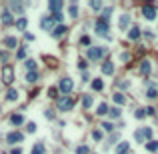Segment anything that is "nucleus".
I'll return each mask as SVG.
<instances>
[{"mask_svg": "<svg viewBox=\"0 0 158 154\" xmlns=\"http://www.w3.org/2000/svg\"><path fill=\"white\" fill-rule=\"evenodd\" d=\"M10 154H22V148H12V152Z\"/></svg>", "mask_w": 158, "mask_h": 154, "instance_id": "obj_52", "label": "nucleus"}, {"mask_svg": "<svg viewBox=\"0 0 158 154\" xmlns=\"http://www.w3.org/2000/svg\"><path fill=\"white\" fill-rule=\"evenodd\" d=\"M90 8L92 10H100L102 8V2H100V0H92V2H90Z\"/></svg>", "mask_w": 158, "mask_h": 154, "instance_id": "obj_34", "label": "nucleus"}, {"mask_svg": "<svg viewBox=\"0 0 158 154\" xmlns=\"http://www.w3.org/2000/svg\"><path fill=\"white\" fill-rule=\"evenodd\" d=\"M30 154H44V142H38V144H34Z\"/></svg>", "mask_w": 158, "mask_h": 154, "instance_id": "obj_26", "label": "nucleus"}, {"mask_svg": "<svg viewBox=\"0 0 158 154\" xmlns=\"http://www.w3.org/2000/svg\"><path fill=\"white\" fill-rule=\"evenodd\" d=\"M128 38H130V40H138V38H140V28H138V26H132V28H130Z\"/></svg>", "mask_w": 158, "mask_h": 154, "instance_id": "obj_20", "label": "nucleus"}, {"mask_svg": "<svg viewBox=\"0 0 158 154\" xmlns=\"http://www.w3.org/2000/svg\"><path fill=\"white\" fill-rule=\"evenodd\" d=\"M26 130H28V132H36V124H34V122H28V124H26Z\"/></svg>", "mask_w": 158, "mask_h": 154, "instance_id": "obj_44", "label": "nucleus"}, {"mask_svg": "<svg viewBox=\"0 0 158 154\" xmlns=\"http://www.w3.org/2000/svg\"><path fill=\"white\" fill-rule=\"evenodd\" d=\"M142 16L146 20H154L156 18V8H154L152 4H144L142 6Z\"/></svg>", "mask_w": 158, "mask_h": 154, "instance_id": "obj_7", "label": "nucleus"}, {"mask_svg": "<svg viewBox=\"0 0 158 154\" xmlns=\"http://www.w3.org/2000/svg\"><path fill=\"white\" fill-rule=\"evenodd\" d=\"M66 32H68V28H66L64 24H60V26H56V28L52 30V36H54V38H62Z\"/></svg>", "mask_w": 158, "mask_h": 154, "instance_id": "obj_15", "label": "nucleus"}, {"mask_svg": "<svg viewBox=\"0 0 158 154\" xmlns=\"http://www.w3.org/2000/svg\"><path fill=\"white\" fill-rule=\"evenodd\" d=\"M10 10H12V12H18V14L22 16V12H24V6L20 4V2H10Z\"/></svg>", "mask_w": 158, "mask_h": 154, "instance_id": "obj_23", "label": "nucleus"}, {"mask_svg": "<svg viewBox=\"0 0 158 154\" xmlns=\"http://www.w3.org/2000/svg\"><path fill=\"white\" fill-rule=\"evenodd\" d=\"M26 80H28V82H36V80H38V72H28V74H26Z\"/></svg>", "mask_w": 158, "mask_h": 154, "instance_id": "obj_33", "label": "nucleus"}, {"mask_svg": "<svg viewBox=\"0 0 158 154\" xmlns=\"http://www.w3.org/2000/svg\"><path fill=\"white\" fill-rule=\"evenodd\" d=\"M90 150H88V146H78L76 148V154H88Z\"/></svg>", "mask_w": 158, "mask_h": 154, "instance_id": "obj_41", "label": "nucleus"}, {"mask_svg": "<svg viewBox=\"0 0 158 154\" xmlns=\"http://www.w3.org/2000/svg\"><path fill=\"white\" fill-rule=\"evenodd\" d=\"M102 128H104L106 132H112V130H114V124H112V122H102Z\"/></svg>", "mask_w": 158, "mask_h": 154, "instance_id": "obj_38", "label": "nucleus"}, {"mask_svg": "<svg viewBox=\"0 0 158 154\" xmlns=\"http://www.w3.org/2000/svg\"><path fill=\"white\" fill-rule=\"evenodd\" d=\"M128 150H130V144H128V142H120L118 148H116V154H128Z\"/></svg>", "mask_w": 158, "mask_h": 154, "instance_id": "obj_21", "label": "nucleus"}, {"mask_svg": "<svg viewBox=\"0 0 158 154\" xmlns=\"http://www.w3.org/2000/svg\"><path fill=\"white\" fill-rule=\"evenodd\" d=\"M48 96H50V98H56V100H58V88H48Z\"/></svg>", "mask_w": 158, "mask_h": 154, "instance_id": "obj_35", "label": "nucleus"}, {"mask_svg": "<svg viewBox=\"0 0 158 154\" xmlns=\"http://www.w3.org/2000/svg\"><path fill=\"white\" fill-rule=\"evenodd\" d=\"M144 36H146V38H154V32H152V30H146V32H144Z\"/></svg>", "mask_w": 158, "mask_h": 154, "instance_id": "obj_50", "label": "nucleus"}, {"mask_svg": "<svg viewBox=\"0 0 158 154\" xmlns=\"http://www.w3.org/2000/svg\"><path fill=\"white\" fill-rule=\"evenodd\" d=\"M134 138H136V142H138V144H142L146 138H152V128L144 126V128L136 130V132H134Z\"/></svg>", "mask_w": 158, "mask_h": 154, "instance_id": "obj_5", "label": "nucleus"}, {"mask_svg": "<svg viewBox=\"0 0 158 154\" xmlns=\"http://www.w3.org/2000/svg\"><path fill=\"white\" fill-rule=\"evenodd\" d=\"M108 114H110L112 120H116V118H120V108H110V110H108Z\"/></svg>", "mask_w": 158, "mask_h": 154, "instance_id": "obj_30", "label": "nucleus"}, {"mask_svg": "<svg viewBox=\"0 0 158 154\" xmlns=\"http://www.w3.org/2000/svg\"><path fill=\"white\" fill-rule=\"evenodd\" d=\"M2 46L4 48H18V40L14 36H4L2 38Z\"/></svg>", "mask_w": 158, "mask_h": 154, "instance_id": "obj_10", "label": "nucleus"}, {"mask_svg": "<svg viewBox=\"0 0 158 154\" xmlns=\"http://www.w3.org/2000/svg\"><path fill=\"white\" fill-rule=\"evenodd\" d=\"M10 124H12V126H20V124H24V116L18 114V112L10 114Z\"/></svg>", "mask_w": 158, "mask_h": 154, "instance_id": "obj_14", "label": "nucleus"}, {"mask_svg": "<svg viewBox=\"0 0 158 154\" xmlns=\"http://www.w3.org/2000/svg\"><path fill=\"white\" fill-rule=\"evenodd\" d=\"M102 88H104V82L100 80V78H94L92 80V90H96V92H100Z\"/></svg>", "mask_w": 158, "mask_h": 154, "instance_id": "obj_24", "label": "nucleus"}, {"mask_svg": "<svg viewBox=\"0 0 158 154\" xmlns=\"http://www.w3.org/2000/svg\"><path fill=\"white\" fill-rule=\"evenodd\" d=\"M156 96H158V90H156L154 86H150L148 92H146V98H156Z\"/></svg>", "mask_w": 158, "mask_h": 154, "instance_id": "obj_32", "label": "nucleus"}, {"mask_svg": "<svg viewBox=\"0 0 158 154\" xmlns=\"http://www.w3.org/2000/svg\"><path fill=\"white\" fill-rule=\"evenodd\" d=\"M24 66L28 68V72H36V60H26Z\"/></svg>", "mask_w": 158, "mask_h": 154, "instance_id": "obj_29", "label": "nucleus"}, {"mask_svg": "<svg viewBox=\"0 0 158 154\" xmlns=\"http://www.w3.org/2000/svg\"><path fill=\"white\" fill-rule=\"evenodd\" d=\"M0 58H2V60L6 62V60H8V52H0Z\"/></svg>", "mask_w": 158, "mask_h": 154, "instance_id": "obj_51", "label": "nucleus"}, {"mask_svg": "<svg viewBox=\"0 0 158 154\" xmlns=\"http://www.w3.org/2000/svg\"><path fill=\"white\" fill-rule=\"evenodd\" d=\"M108 110H110V108H108V104H106V102H102V104H98L96 114H98V116H104V114H108Z\"/></svg>", "mask_w": 158, "mask_h": 154, "instance_id": "obj_25", "label": "nucleus"}, {"mask_svg": "<svg viewBox=\"0 0 158 154\" xmlns=\"http://www.w3.org/2000/svg\"><path fill=\"white\" fill-rule=\"evenodd\" d=\"M154 112H156V110H154L152 106H148V108H146V114H148V116H154Z\"/></svg>", "mask_w": 158, "mask_h": 154, "instance_id": "obj_49", "label": "nucleus"}, {"mask_svg": "<svg viewBox=\"0 0 158 154\" xmlns=\"http://www.w3.org/2000/svg\"><path fill=\"white\" fill-rule=\"evenodd\" d=\"M24 38H26V42H32V40H34V36H32L30 32H26V34H24Z\"/></svg>", "mask_w": 158, "mask_h": 154, "instance_id": "obj_48", "label": "nucleus"}, {"mask_svg": "<svg viewBox=\"0 0 158 154\" xmlns=\"http://www.w3.org/2000/svg\"><path fill=\"white\" fill-rule=\"evenodd\" d=\"M56 106H58V110L60 112H66V110H70L72 106H74V98L72 96H58Z\"/></svg>", "mask_w": 158, "mask_h": 154, "instance_id": "obj_4", "label": "nucleus"}, {"mask_svg": "<svg viewBox=\"0 0 158 154\" xmlns=\"http://www.w3.org/2000/svg\"><path fill=\"white\" fill-rule=\"evenodd\" d=\"M72 90H74V82L70 78H60V82H58V92H62L64 96H70Z\"/></svg>", "mask_w": 158, "mask_h": 154, "instance_id": "obj_3", "label": "nucleus"}, {"mask_svg": "<svg viewBox=\"0 0 158 154\" xmlns=\"http://www.w3.org/2000/svg\"><path fill=\"white\" fill-rule=\"evenodd\" d=\"M40 26H42V30H46V32H52L56 26H54V20L52 16H44L42 20H40Z\"/></svg>", "mask_w": 158, "mask_h": 154, "instance_id": "obj_8", "label": "nucleus"}, {"mask_svg": "<svg viewBox=\"0 0 158 154\" xmlns=\"http://www.w3.org/2000/svg\"><path fill=\"white\" fill-rule=\"evenodd\" d=\"M88 60H92V62H98V60H102L106 54V48H102V46H90L88 48Z\"/></svg>", "mask_w": 158, "mask_h": 154, "instance_id": "obj_1", "label": "nucleus"}, {"mask_svg": "<svg viewBox=\"0 0 158 154\" xmlns=\"http://www.w3.org/2000/svg\"><path fill=\"white\" fill-rule=\"evenodd\" d=\"M62 18H64L62 12H56V14H52V20H54V22H62Z\"/></svg>", "mask_w": 158, "mask_h": 154, "instance_id": "obj_42", "label": "nucleus"}, {"mask_svg": "<svg viewBox=\"0 0 158 154\" xmlns=\"http://www.w3.org/2000/svg\"><path fill=\"white\" fill-rule=\"evenodd\" d=\"M140 74H142V76H146V74H150V70H152V64H150V60H142V62H140Z\"/></svg>", "mask_w": 158, "mask_h": 154, "instance_id": "obj_13", "label": "nucleus"}, {"mask_svg": "<svg viewBox=\"0 0 158 154\" xmlns=\"http://www.w3.org/2000/svg\"><path fill=\"white\" fill-rule=\"evenodd\" d=\"M44 60H46V62H48V66H50V68H56V66H58L54 58H48V56H44Z\"/></svg>", "mask_w": 158, "mask_h": 154, "instance_id": "obj_40", "label": "nucleus"}, {"mask_svg": "<svg viewBox=\"0 0 158 154\" xmlns=\"http://www.w3.org/2000/svg\"><path fill=\"white\" fill-rule=\"evenodd\" d=\"M16 58H18V60H24V58H26V48H20L18 52H16Z\"/></svg>", "mask_w": 158, "mask_h": 154, "instance_id": "obj_39", "label": "nucleus"}, {"mask_svg": "<svg viewBox=\"0 0 158 154\" xmlns=\"http://www.w3.org/2000/svg\"><path fill=\"white\" fill-rule=\"evenodd\" d=\"M6 100L8 102L18 100V90H16V88H8V92H6Z\"/></svg>", "mask_w": 158, "mask_h": 154, "instance_id": "obj_18", "label": "nucleus"}, {"mask_svg": "<svg viewBox=\"0 0 158 154\" xmlns=\"http://www.w3.org/2000/svg\"><path fill=\"white\" fill-rule=\"evenodd\" d=\"M94 28H96V32L100 34V36H106L108 38V30H110V20H106V18H98L96 20V24H94Z\"/></svg>", "mask_w": 158, "mask_h": 154, "instance_id": "obj_2", "label": "nucleus"}, {"mask_svg": "<svg viewBox=\"0 0 158 154\" xmlns=\"http://www.w3.org/2000/svg\"><path fill=\"white\" fill-rule=\"evenodd\" d=\"M128 24H130V16L128 14H122V16H120V20H118V28L120 30H126V28H128Z\"/></svg>", "mask_w": 158, "mask_h": 154, "instance_id": "obj_17", "label": "nucleus"}, {"mask_svg": "<svg viewBox=\"0 0 158 154\" xmlns=\"http://www.w3.org/2000/svg\"><path fill=\"white\" fill-rule=\"evenodd\" d=\"M44 116H46L48 120H54V112L52 110H46V112H44Z\"/></svg>", "mask_w": 158, "mask_h": 154, "instance_id": "obj_47", "label": "nucleus"}, {"mask_svg": "<svg viewBox=\"0 0 158 154\" xmlns=\"http://www.w3.org/2000/svg\"><path fill=\"white\" fill-rule=\"evenodd\" d=\"M2 82L8 84V86L14 82V68L10 66V64H6V66L2 68Z\"/></svg>", "mask_w": 158, "mask_h": 154, "instance_id": "obj_6", "label": "nucleus"}, {"mask_svg": "<svg viewBox=\"0 0 158 154\" xmlns=\"http://www.w3.org/2000/svg\"><path fill=\"white\" fill-rule=\"evenodd\" d=\"M92 138H94L96 142H100V140H102V132H100V130H92Z\"/></svg>", "mask_w": 158, "mask_h": 154, "instance_id": "obj_37", "label": "nucleus"}, {"mask_svg": "<svg viewBox=\"0 0 158 154\" xmlns=\"http://www.w3.org/2000/svg\"><path fill=\"white\" fill-rule=\"evenodd\" d=\"M0 20H2V24H4V26L14 24V18H12V12H10V10H4L2 16H0Z\"/></svg>", "mask_w": 158, "mask_h": 154, "instance_id": "obj_12", "label": "nucleus"}, {"mask_svg": "<svg viewBox=\"0 0 158 154\" xmlns=\"http://www.w3.org/2000/svg\"><path fill=\"white\" fill-rule=\"evenodd\" d=\"M80 44H84V46H90V38H88V36H82V38H80Z\"/></svg>", "mask_w": 158, "mask_h": 154, "instance_id": "obj_46", "label": "nucleus"}, {"mask_svg": "<svg viewBox=\"0 0 158 154\" xmlns=\"http://www.w3.org/2000/svg\"><path fill=\"white\" fill-rule=\"evenodd\" d=\"M134 116H136V118H138V120H142L144 116H146V110H144V108H138V110L134 112Z\"/></svg>", "mask_w": 158, "mask_h": 154, "instance_id": "obj_36", "label": "nucleus"}, {"mask_svg": "<svg viewBox=\"0 0 158 154\" xmlns=\"http://www.w3.org/2000/svg\"><path fill=\"white\" fill-rule=\"evenodd\" d=\"M92 104H94V98L90 94H82V108H90Z\"/></svg>", "mask_w": 158, "mask_h": 154, "instance_id": "obj_19", "label": "nucleus"}, {"mask_svg": "<svg viewBox=\"0 0 158 154\" xmlns=\"http://www.w3.org/2000/svg\"><path fill=\"white\" fill-rule=\"evenodd\" d=\"M146 150H150V152H156V150H158V140H150L148 144H146Z\"/></svg>", "mask_w": 158, "mask_h": 154, "instance_id": "obj_28", "label": "nucleus"}, {"mask_svg": "<svg viewBox=\"0 0 158 154\" xmlns=\"http://www.w3.org/2000/svg\"><path fill=\"white\" fill-rule=\"evenodd\" d=\"M114 102H116V104H124V102H126L124 94H120V92H116V94H114Z\"/></svg>", "mask_w": 158, "mask_h": 154, "instance_id": "obj_31", "label": "nucleus"}, {"mask_svg": "<svg viewBox=\"0 0 158 154\" xmlns=\"http://www.w3.org/2000/svg\"><path fill=\"white\" fill-rule=\"evenodd\" d=\"M14 24H16V28H18V30H26V26H28V20L24 18V16H20Z\"/></svg>", "mask_w": 158, "mask_h": 154, "instance_id": "obj_22", "label": "nucleus"}, {"mask_svg": "<svg viewBox=\"0 0 158 154\" xmlns=\"http://www.w3.org/2000/svg\"><path fill=\"white\" fill-rule=\"evenodd\" d=\"M78 68H80V70H86V68H88L86 60H82V58H80V60H78Z\"/></svg>", "mask_w": 158, "mask_h": 154, "instance_id": "obj_43", "label": "nucleus"}, {"mask_svg": "<svg viewBox=\"0 0 158 154\" xmlns=\"http://www.w3.org/2000/svg\"><path fill=\"white\" fill-rule=\"evenodd\" d=\"M6 140H8V144H18V142L24 140V134L18 132V130H14V132H10V134L6 136Z\"/></svg>", "mask_w": 158, "mask_h": 154, "instance_id": "obj_9", "label": "nucleus"}, {"mask_svg": "<svg viewBox=\"0 0 158 154\" xmlns=\"http://www.w3.org/2000/svg\"><path fill=\"white\" fill-rule=\"evenodd\" d=\"M120 60H122V62H128V60H130V54L128 52H122V54H120Z\"/></svg>", "mask_w": 158, "mask_h": 154, "instance_id": "obj_45", "label": "nucleus"}, {"mask_svg": "<svg viewBox=\"0 0 158 154\" xmlns=\"http://www.w3.org/2000/svg\"><path fill=\"white\" fill-rule=\"evenodd\" d=\"M68 14H70L72 18H78V6H76V2H72V4L68 6Z\"/></svg>", "mask_w": 158, "mask_h": 154, "instance_id": "obj_27", "label": "nucleus"}, {"mask_svg": "<svg viewBox=\"0 0 158 154\" xmlns=\"http://www.w3.org/2000/svg\"><path fill=\"white\" fill-rule=\"evenodd\" d=\"M62 6H64L62 0H50V2H48V10H52L54 14H56V12H60V10H62Z\"/></svg>", "mask_w": 158, "mask_h": 154, "instance_id": "obj_11", "label": "nucleus"}, {"mask_svg": "<svg viewBox=\"0 0 158 154\" xmlns=\"http://www.w3.org/2000/svg\"><path fill=\"white\" fill-rule=\"evenodd\" d=\"M102 72H104L106 76H112V74H114V64H112L110 60H106V62L102 64Z\"/></svg>", "mask_w": 158, "mask_h": 154, "instance_id": "obj_16", "label": "nucleus"}]
</instances>
